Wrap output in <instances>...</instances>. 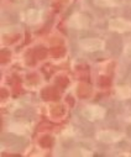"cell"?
<instances>
[{
    "label": "cell",
    "mask_w": 131,
    "mask_h": 157,
    "mask_svg": "<svg viewBox=\"0 0 131 157\" xmlns=\"http://www.w3.org/2000/svg\"><path fill=\"white\" fill-rule=\"evenodd\" d=\"M82 115L89 121H97L105 116V109L99 105H85L82 108Z\"/></svg>",
    "instance_id": "cell-1"
},
{
    "label": "cell",
    "mask_w": 131,
    "mask_h": 157,
    "mask_svg": "<svg viewBox=\"0 0 131 157\" xmlns=\"http://www.w3.org/2000/svg\"><path fill=\"white\" fill-rule=\"evenodd\" d=\"M79 46L82 50L87 52H95V51H102L105 48V42L102 38L97 37H89V38H83L79 42Z\"/></svg>",
    "instance_id": "cell-2"
},
{
    "label": "cell",
    "mask_w": 131,
    "mask_h": 157,
    "mask_svg": "<svg viewBox=\"0 0 131 157\" xmlns=\"http://www.w3.org/2000/svg\"><path fill=\"white\" fill-rule=\"evenodd\" d=\"M97 139L100 142L113 144V142H119L120 140H122L124 134L115 131V130H100L97 132Z\"/></svg>",
    "instance_id": "cell-3"
},
{
    "label": "cell",
    "mask_w": 131,
    "mask_h": 157,
    "mask_svg": "<svg viewBox=\"0 0 131 157\" xmlns=\"http://www.w3.org/2000/svg\"><path fill=\"white\" fill-rule=\"evenodd\" d=\"M89 17L85 14L82 13H75L73 14L69 20H68V26L72 29H77V30H83V29H88L89 26Z\"/></svg>",
    "instance_id": "cell-4"
},
{
    "label": "cell",
    "mask_w": 131,
    "mask_h": 157,
    "mask_svg": "<svg viewBox=\"0 0 131 157\" xmlns=\"http://www.w3.org/2000/svg\"><path fill=\"white\" fill-rule=\"evenodd\" d=\"M109 30L119 32V33L129 32V31H131V21H129L126 19H122V17L111 19L109 21Z\"/></svg>",
    "instance_id": "cell-5"
},
{
    "label": "cell",
    "mask_w": 131,
    "mask_h": 157,
    "mask_svg": "<svg viewBox=\"0 0 131 157\" xmlns=\"http://www.w3.org/2000/svg\"><path fill=\"white\" fill-rule=\"evenodd\" d=\"M41 17H42L41 11L40 10H35V9H30L22 15V19L27 24H37V22L41 21Z\"/></svg>",
    "instance_id": "cell-6"
},
{
    "label": "cell",
    "mask_w": 131,
    "mask_h": 157,
    "mask_svg": "<svg viewBox=\"0 0 131 157\" xmlns=\"http://www.w3.org/2000/svg\"><path fill=\"white\" fill-rule=\"evenodd\" d=\"M9 131L14 132V134H17V135H26L30 131V128L26 123L16 121V123H13V124L9 125Z\"/></svg>",
    "instance_id": "cell-7"
},
{
    "label": "cell",
    "mask_w": 131,
    "mask_h": 157,
    "mask_svg": "<svg viewBox=\"0 0 131 157\" xmlns=\"http://www.w3.org/2000/svg\"><path fill=\"white\" fill-rule=\"evenodd\" d=\"M116 95L120 99H129L131 98V87L129 86H120L116 88Z\"/></svg>",
    "instance_id": "cell-8"
},
{
    "label": "cell",
    "mask_w": 131,
    "mask_h": 157,
    "mask_svg": "<svg viewBox=\"0 0 131 157\" xmlns=\"http://www.w3.org/2000/svg\"><path fill=\"white\" fill-rule=\"evenodd\" d=\"M94 4L100 8H115L119 5V0H94Z\"/></svg>",
    "instance_id": "cell-9"
},
{
    "label": "cell",
    "mask_w": 131,
    "mask_h": 157,
    "mask_svg": "<svg viewBox=\"0 0 131 157\" xmlns=\"http://www.w3.org/2000/svg\"><path fill=\"white\" fill-rule=\"evenodd\" d=\"M124 52H125V55H126V56L131 57V42H129V44L125 46V48H124Z\"/></svg>",
    "instance_id": "cell-10"
}]
</instances>
